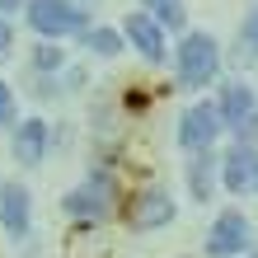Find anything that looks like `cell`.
I'll use <instances>...</instances> for the list:
<instances>
[{
    "label": "cell",
    "mask_w": 258,
    "mask_h": 258,
    "mask_svg": "<svg viewBox=\"0 0 258 258\" xmlns=\"http://www.w3.org/2000/svg\"><path fill=\"white\" fill-rule=\"evenodd\" d=\"M239 258H258V249H253V244H249V249H244V253H239Z\"/></svg>",
    "instance_id": "cell-19"
},
{
    "label": "cell",
    "mask_w": 258,
    "mask_h": 258,
    "mask_svg": "<svg viewBox=\"0 0 258 258\" xmlns=\"http://www.w3.org/2000/svg\"><path fill=\"white\" fill-rule=\"evenodd\" d=\"M14 122V89L0 80V127H10Z\"/></svg>",
    "instance_id": "cell-16"
},
{
    "label": "cell",
    "mask_w": 258,
    "mask_h": 258,
    "mask_svg": "<svg viewBox=\"0 0 258 258\" xmlns=\"http://www.w3.org/2000/svg\"><path fill=\"white\" fill-rule=\"evenodd\" d=\"M33 66L38 71H61L66 66V52L56 47V38H42L38 47H33Z\"/></svg>",
    "instance_id": "cell-15"
},
{
    "label": "cell",
    "mask_w": 258,
    "mask_h": 258,
    "mask_svg": "<svg viewBox=\"0 0 258 258\" xmlns=\"http://www.w3.org/2000/svg\"><path fill=\"white\" fill-rule=\"evenodd\" d=\"M14 10H24V0H0V14H14Z\"/></svg>",
    "instance_id": "cell-18"
},
{
    "label": "cell",
    "mask_w": 258,
    "mask_h": 258,
    "mask_svg": "<svg viewBox=\"0 0 258 258\" xmlns=\"http://www.w3.org/2000/svg\"><path fill=\"white\" fill-rule=\"evenodd\" d=\"M47 141H52L47 122H42V117H24L19 132H14V160H19V164H42Z\"/></svg>",
    "instance_id": "cell-11"
},
{
    "label": "cell",
    "mask_w": 258,
    "mask_h": 258,
    "mask_svg": "<svg viewBox=\"0 0 258 258\" xmlns=\"http://www.w3.org/2000/svg\"><path fill=\"white\" fill-rule=\"evenodd\" d=\"M113 202H117V188H113V178L108 174H89L85 183H75L66 192V216L75 221H85V225H103L113 216Z\"/></svg>",
    "instance_id": "cell-2"
},
{
    "label": "cell",
    "mask_w": 258,
    "mask_h": 258,
    "mask_svg": "<svg viewBox=\"0 0 258 258\" xmlns=\"http://www.w3.org/2000/svg\"><path fill=\"white\" fill-rule=\"evenodd\" d=\"M221 113H216V99H197L192 108L183 113V122H178V146L183 150H207L221 141Z\"/></svg>",
    "instance_id": "cell-7"
},
{
    "label": "cell",
    "mask_w": 258,
    "mask_h": 258,
    "mask_svg": "<svg viewBox=\"0 0 258 258\" xmlns=\"http://www.w3.org/2000/svg\"><path fill=\"white\" fill-rule=\"evenodd\" d=\"M216 178H221V155L216 150H192V160H188V188L197 202H211V192H216Z\"/></svg>",
    "instance_id": "cell-12"
},
{
    "label": "cell",
    "mask_w": 258,
    "mask_h": 258,
    "mask_svg": "<svg viewBox=\"0 0 258 258\" xmlns=\"http://www.w3.org/2000/svg\"><path fill=\"white\" fill-rule=\"evenodd\" d=\"M249 244H253V225H249L244 211H221V216L211 221L207 239H202L207 258H239Z\"/></svg>",
    "instance_id": "cell-5"
},
{
    "label": "cell",
    "mask_w": 258,
    "mask_h": 258,
    "mask_svg": "<svg viewBox=\"0 0 258 258\" xmlns=\"http://www.w3.org/2000/svg\"><path fill=\"white\" fill-rule=\"evenodd\" d=\"M141 10H146L160 28H169V33H183V28H188V10H183V0H141Z\"/></svg>",
    "instance_id": "cell-13"
},
{
    "label": "cell",
    "mask_w": 258,
    "mask_h": 258,
    "mask_svg": "<svg viewBox=\"0 0 258 258\" xmlns=\"http://www.w3.org/2000/svg\"><path fill=\"white\" fill-rule=\"evenodd\" d=\"M216 113H221V127L235 132V141H258V99H253V89L244 80L221 89Z\"/></svg>",
    "instance_id": "cell-4"
},
{
    "label": "cell",
    "mask_w": 258,
    "mask_h": 258,
    "mask_svg": "<svg viewBox=\"0 0 258 258\" xmlns=\"http://www.w3.org/2000/svg\"><path fill=\"white\" fill-rule=\"evenodd\" d=\"M178 216V207H174V197L169 192H141V197H136V202H132V211H127V221H132V230H160V225H169Z\"/></svg>",
    "instance_id": "cell-10"
},
{
    "label": "cell",
    "mask_w": 258,
    "mask_h": 258,
    "mask_svg": "<svg viewBox=\"0 0 258 258\" xmlns=\"http://www.w3.org/2000/svg\"><path fill=\"white\" fill-rule=\"evenodd\" d=\"M24 10H28V24H33V33L38 38H71V33H80V28L89 24L85 19V10L75 5V0H24Z\"/></svg>",
    "instance_id": "cell-3"
},
{
    "label": "cell",
    "mask_w": 258,
    "mask_h": 258,
    "mask_svg": "<svg viewBox=\"0 0 258 258\" xmlns=\"http://www.w3.org/2000/svg\"><path fill=\"white\" fill-rule=\"evenodd\" d=\"M10 47H14V28H10L5 14H0V56H10Z\"/></svg>",
    "instance_id": "cell-17"
},
{
    "label": "cell",
    "mask_w": 258,
    "mask_h": 258,
    "mask_svg": "<svg viewBox=\"0 0 258 258\" xmlns=\"http://www.w3.org/2000/svg\"><path fill=\"white\" fill-rule=\"evenodd\" d=\"M80 33H85V47L94 56H117V52H122V33H117V28H89L85 24Z\"/></svg>",
    "instance_id": "cell-14"
},
{
    "label": "cell",
    "mask_w": 258,
    "mask_h": 258,
    "mask_svg": "<svg viewBox=\"0 0 258 258\" xmlns=\"http://www.w3.org/2000/svg\"><path fill=\"white\" fill-rule=\"evenodd\" d=\"M174 61H178V89H207L221 75V47L211 33H183Z\"/></svg>",
    "instance_id": "cell-1"
},
{
    "label": "cell",
    "mask_w": 258,
    "mask_h": 258,
    "mask_svg": "<svg viewBox=\"0 0 258 258\" xmlns=\"http://www.w3.org/2000/svg\"><path fill=\"white\" fill-rule=\"evenodd\" d=\"M221 188L235 197L258 188V141H235L221 155Z\"/></svg>",
    "instance_id": "cell-6"
},
{
    "label": "cell",
    "mask_w": 258,
    "mask_h": 258,
    "mask_svg": "<svg viewBox=\"0 0 258 258\" xmlns=\"http://www.w3.org/2000/svg\"><path fill=\"white\" fill-rule=\"evenodd\" d=\"M122 38L146 56V61H164V28L150 19L146 10H132L127 19H122Z\"/></svg>",
    "instance_id": "cell-9"
},
{
    "label": "cell",
    "mask_w": 258,
    "mask_h": 258,
    "mask_svg": "<svg viewBox=\"0 0 258 258\" xmlns=\"http://www.w3.org/2000/svg\"><path fill=\"white\" fill-rule=\"evenodd\" d=\"M33 225V197L24 183H0V230L10 239H24Z\"/></svg>",
    "instance_id": "cell-8"
}]
</instances>
